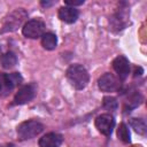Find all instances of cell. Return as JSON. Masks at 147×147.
<instances>
[{
	"mask_svg": "<svg viewBox=\"0 0 147 147\" xmlns=\"http://www.w3.org/2000/svg\"><path fill=\"white\" fill-rule=\"evenodd\" d=\"M96 129L105 136H110L115 126V119L110 114H101L95 118Z\"/></svg>",
	"mask_w": 147,
	"mask_h": 147,
	"instance_id": "obj_7",
	"label": "cell"
},
{
	"mask_svg": "<svg viewBox=\"0 0 147 147\" xmlns=\"http://www.w3.org/2000/svg\"><path fill=\"white\" fill-rule=\"evenodd\" d=\"M36 93H37V87H36L34 84L24 85L15 94L14 103L15 105H24V103H28V102H30L36 96Z\"/></svg>",
	"mask_w": 147,
	"mask_h": 147,
	"instance_id": "obj_5",
	"label": "cell"
},
{
	"mask_svg": "<svg viewBox=\"0 0 147 147\" xmlns=\"http://www.w3.org/2000/svg\"><path fill=\"white\" fill-rule=\"evenodd\" d=\"M131 126L134 129L136 132H138L139 134H145L146 133V122L142 118H132L131 121Z\"/></svg>",
	"mask_w": 147,
	"mask_h": 147,
	"instance_id": "obj_14",
	"label": "cell"
},
{
	"mask_svg": "<svg viewBox=\"0 0 147 147\" xmlns=\"http://www.w3.org/2000/svg\"><path fill=\"white\" fill-rule=\"evenodd\" d=\"M44 130V125L38 122V121H25L22 122L17 126V136L21 140H26V139H32L40 134Z\"/></svg>",
	"mask_w": 147,
	"mask_h": 147,
	"instance_id": "obj_2",
	"label": "cell"
},
{
	"mask_svg": "<svg viewBox=\"0 0 147 147\" xmlns=\"http://www.w3.org/2000/svg\"><path fill=\"white\" fill-rule=\"evenodd\" d=\"M26 16V14L22 10V9H17L16 11H14L8 18H7V22L5 23V29L3 31H11V30H15L23 21V18Z\"/></svg>",
	"mask_w": 147,
	"mask_h": 147,
	"instance_id": "obj_10",
	"label": "cell"
},
{
	"mask_svg": "<svg viewBox=\"0 0 147 147\" xmlns=\"http://www.w3.org/2000/svg\"><path fill=\"white\" fill-rule=\"evenodd\" d=\"M41 45L47 51H52L56 47L57 45V38L54 33L52 32H46L41 36Z\"/></svg>",
	"mask_w": 147,
	"mask_h": 147,
	"instance_id": "obj_12",
	"label": "cell"
},
{
	"mask_svg": "<svg viewBox=\"0 0 147 147\" xmlns=\"http://www.w3.org/2000/svg\"><path fill=\"white\" fill-rule=\"evenodd\" d=\"M59 18L62 21V22H65V23H75L78 18V10L75 9L74 7H69V6H64V7H61L59 9Z\"/></svg>",
	"mask_w": 147,
	"mask_h": 147,
	"instance_id": "obj_11",
	"label": "cell"
},
{
	"mask_svg": "<svg viewBox=\"0 0 147 147\" xmlns=\"http://www.w3.org/2000/svg\"><path fill=\"white\" fill-rule=\"evenodd\" d=\"M117 136L123 142H130V131L125 123H122L117 130Z\"/></svg>",
	"mask_w": 147,
	"mask_h": 147,
	"instance_id": "obj_15",
	"label": "cell"
},
{
	"mask_svg": "<svg viewBox=\"0 0 147 147\" xmlns=\"http://www.w3.org/2000/svg\"><path fill=\"white\" fill-rule=\"evenodd\" d=\"M63 137L55 132H49L39 139V147H60Z\"/></svg>",
	"mask_w": 147,
	"mask_h": 147,
	"instance_id": "obj_9",
	"label": "cell"
},
{
	"mask_svg": "<svg viewBox=\"0 0 147 147\" xmlns=\"http://www.w3.org/2000/svg\"><path fill=\"white\" fill-rule=\"evenodd\" d=\"M0 62H1V65L5 69H10V68H13V67L16 65V63H17V56L13 52H7V53H5V54L1 55Z\"/></svg>",
	"mask_w": 147,
	"mask_h": 147,
	"instance_id": "obj_13",
	"label": "cell"
},
{
	"mask_svg": "<svg viewBox=\"0 0 147 147\" xmlns=\"http://www.w3.org/2000/svg\"><path fill=\"white\" fill-rule=\"evenodd\" d=\"M98 86L102 92H115L119 88L121 83L113 74H105L98 80Z\"/></svg>",
	"mask_w": 147,
	"mask_h": 147,
	"instance_id": "obj_6",
	"label": "cell"
},
{
	"mask_svg": "<svg viewBox=\"0 0 147 147\" xmlns=\"http://www.w3.org/2000/svg\"><path fill=\"white\" fill-rule=\"evenodd\" d=\"M22 82V76L17 72L0 74V96L8 94Z\"/></svg>",
	"mask_w": 147,
	"mask_h": 147,
	"instance_id": "obj_4",
	"label": "cell"
},
{
	"mask_svg": "<svg viewBox=\"0 0 147 147\" xmlns=\"http://www.w3.org/2000/svg\"><path fill=\"white\" fill-rule=\"evenodd\" d=\"M45 29H46L45 23L41 20L33 18V20L28 21L23 25L22 32H23V36L26 38L37 39V38H40L45 33Z\"/></svg>",
	"mask_w": 147,
	"mask_h": 147,
	"instance_id": "obj_3",
	"label": "cell"
},
{
	"mask_svg": "<svg viewBox=\"0 0 147 147\" xmlns=\"http://www.w3.org/2000/svg\"><path fill=\"white\" fill-rule=\"evenodd\" d=\"M113 68L121 79H125L130 74V62L123 55L115 57V60L113 61Z\"/></svg>",
	"mask_w": 147,
	"mask_h": 147,
	"instance_id": "obj_8",
	"label": "cell"
},
{
	"mask_svg": "<svg viewBox=\"0 0 147 147\" xmlns=\"http://www.w3.org/2000/svg\"><path fill=\"white\" fill-rule=\"evenodd\" d=\"M67 78L76 90H83L86 87L90 80L87 70L82 64H72L67 69Z\"/></svg>",
	"mask_w": 147,
	"mask_h": 147,
	"instance_id": "obj_1",
	"label": "cell"
},
{
	"mask_svg": "<svg viewBox=\"0 0 147 147\" xmlns=\"http://www.w3.org/2000/svg\"><path fill=\"white\" fill-rule=\"evenodd\" d=\"M6 147H15V146H14V145H7Z\"/></svg>",
	"mask_w": 147,
	"mask_h": 147,
	"instance_id": "obj_18",
	"label": "cell"
},
{
	"mask_svg": "<svg viewBox=\"0 0 147 147\" xmlns=\"http://www.w3.org/2000/svg\"><path fill=\"white\" fill-rule=\"evenodd\" d=\"M64 3H65V6H69V7H74L75 8V6L83 5L84 3V0H80V1H65Z\"/></svg>",
	"mask_w": 147,
	"mask_h": 147,
	"instance_id": "obj_17",
	"label": "cell"
},
{
	"mask_svg": "<svg viewBox=\"0 0 147 147\" xmlns=\"http://www.w3.org/2000/svg\"><path fill=\"white\" fill-rule=\"evenodd\" d=\"M117 106H118V103H117V101H116L115 98H113V96H106L103 99V108L105 109L110 110V111H114V110L117 109Z\"/></svg>",
	"mask_w": 147,
	"mask_h": 147,
	"instance_id": "obj_16",
	"label": "cell"
}]
</instances>
